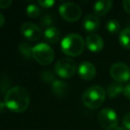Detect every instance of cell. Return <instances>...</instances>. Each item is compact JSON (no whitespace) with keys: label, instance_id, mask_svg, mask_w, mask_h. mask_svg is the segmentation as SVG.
Wrapping results in <instances>:
<instances>
[{"label":"cell","instance_id":"1","mask_svg":"<svg viewBox=\"0 0 130 130\" xmlns=\"http://www.w3.org/2000/svg\"><path fill=\"white\" fill-rule=\"evenodd\" d=\"M30 97L25 87L16 86L10 88L5 96V103L9 110L14 112H23L29 105Z\"/></svg>","mask_w":130,"mask_h":130},{"label":"cell","instance_id":"2","mask_svg":"<svg viewBox=\"0 0 130 130\" xmlns=\"http://www.w3.org/2000/svg\"><path fill=\"white\" fill-rule=\"evenodd\" d=\"M85 42L82 36L76 33H71L65 37L61 41L62 52L70 57L78 56L83 52Z\"/></svg>","mask_w":130,"mask_h":130},{"label":"cell","instance_id":"3","mask_svg":"<svg viewBox=\"0 0 130 130\" xmlns=\"http://www.w3.org/2000/svg\"><path fill=\"white\" fill-rule=\"evenodd\" d=\"M106 91L102 87L95 85L89 87L82 94V102L89 109H98L104 103Z\"/></svg>","mask_w":130,"mask_h":130},{"label":"cell","instance_id":"4","mask_svg":"<svg viewBox=\"0 0 130 130\" xmlns=\"http://www.w3.org/2000/svg\"><path fill=\"white\" fill-rule=\"evenodd\" d=\"M32 55L37 63L43 65H48L54 60V51L48 44L39 43L33 46Z\"/></svg>","mask_w":130,"mask_h":130},{"label":"cell","instance_id":"5","mask_svg":"<svg viewBox=\"0 0 130 130\" xmlns=\"http://www.w3.org/2000/svg\"><path fill=\"white\" fill-rule=\"evenodd\" d=\"M56 74L62 78H70L76 71V63L73 59L68 57L61 58L57 61L54 66Z\"/></svg>","mask_w":130,"mask_h":130},{"label":"cell","instance_id":"6","mask_svg":"<svg viewBox=\"0 0 130 130\" xmlns=\"http://www.w3.org/2000/svg\"><path fill=\"white\" fill-rule=\"evenodd\" d=\"M98 123L105 130H113L118 127L119 118L116 111L111 108H104L98 114Z\"/></svg>","mask_w":130,"mask_h":130},{"label":"cell","instance_id":"7","mask_svg":"<svg viewBox=\"0 0 130 130\" xmlns=\"http://www.w3.org/2000/svg\"><path fill=\"white\" fill-rule=\"evenodd\" d=\"M58 11L62 18L69 22L77 21L82 16L80 7L77 4L73 3V2H67V3L60 5Z\"/></svg>","mask_w":130,"mask_h":130},{"label":"cell","instance_id":"8","mask_svg":"<svg viewBox=\"0 0 130 130\" xmlns=\"http://www.w3.org/2000/svg\"><path fill=\"white\" fill-rule=\"evenodd\" d=\"M110 75L116 82L124 83L129 80L130 69L126 63H116L111 65L110 69Z\"/></svg>","mask_w":130,"mask_h":130},{"label":"cell","instance_id":"9","mask_svg":"<svg viewBox=\"0 0 130 130\" xmlns=\"http://www.w3.org/2000/svg\"><path fill=\"white\" fill-rule=\"evenodd\" d=\"M21 32L25 38L30 41H36L42 36V30L40 27L31 21H26L21 25Z\"/></svg>","mask_w":130,"mask_h":130},{"label":"cell","instance_id":"10","mask_svg":"<svg viewBox=\"0 0 130 130\" xmlns=\"http://www.w3.org/2000/svg\"><path fill=\"white\" fill-rule=\"evenodd\" d=\"M78 74L84 80H92L96 74V67L89 62H82L78 67Z\"/></svg>","mask_w":130,"mask_h":130},{"label":"cell","instance_id":"11","mask_svg":"<svg viewBox=\"0 0 130 130\" xmlns=\"http://www.w3.org/2000/svg\"><path fill=\"white\" fill-rule=\"evenodd\" d=\"M85 44L87 48L93 53H98L104 48V40L98 34H91L88 36Z\"/></svg>","mask_w":130,"mask_h":130},{"label":"cell","instance_id":"12","mask_svg":"<svg viewBox=\"0 0 130 130\" xmlns=\"http://www.w3.org/2000/svg\"><path fill=\"white\" fill-rule=\"evenodd\" d=\"M82 26L85 31L88 32H94L98 30L100 26V21L99 18L96 14H89L85 16L82 22Z\"/></svg>","mask_w":130,"mask_h":130},{"label":"cell","instance_id":"13","mask_svg":"<svg viewBox=\"0 0 130 130\" xmlns=\"http://www.w3.org/2000/svg\"><path fill=\"white\" fill-rule=\"evenodd\" d=\"M112 7V1L111 0H100L95 3L94 5V13L96 16H104Z\"/></svg>","mask_w":130,"mask_h":130},{"label":"cell","instance_id":"14","mask_svg":"<svg viewBox=\"0 0 130 130\" xmlns=\"http://www.w3.org/2000/svg\"><path fill=\"white\" fill-rule=\"evenodd\" d=\"M43 38L48 43L56 44L60 38V32L56 27H47L43 32Z\"/></svg>","mask_w":130,"mask_h":130},{"label":"cell","instance_id":"15","mask_svg":"<svg viewBox=\"0 0 130 130\" xmlns=\"http://www.w3.org/2000/svg\"><path fill=\"white\" fill-rule=\"evenodd\" d=\"M123 90L124 86L122 85V83L115 81L113 83L110 84V86H108L107 89H106V94H108L110 97L114 98L120 96L121 93H123Z\"/></svg>","mask_w":130,"mask_h":130},{"label":"cell","instance_id":"16","mask_svg":"<svg viewBox=\"0 0 130 130\" xmlns=\"http://www.w3.org/2000/svg\"><path fill=\"white\" fill-rule=\"evenodd\" d=\"M52 91L58 96H63L67 92V84L62 80H54L52 82Z\"/></svg>","mask_w":130,"mask_h":130},{"label":"cell","instance_id":"17","mask_svg":"<svg viewBox=\"0 0 130 130\" xmlns=\"http://www.w3.org/2000/svg\"><path fill=\"white\" fill-rule=\"evenodd\" d=\"M119 41L124 48L130 49V29H124L120 32Z\"/></svg>","mask_w":130,"mask_h":130},{"label":"cell","instance_id":"18","mask_svg":"<svg viewBox=\"0 0 130 130\" xmlns=\"http://www.w3.org/2000/svg\"><path fill=\"white\" fill-rule=\"evenodd\" d=\"M32 49L33 47L30 45V44L27 43V42H21L19 45V51L21 54H22L24 57L26 58H30L33 57L32 55Z\"/></svg>","mask_w":130,"mask_h":130},{"label":"cell","instance_id":"19","mask_svg":"<svg viewBox=\"0 0 130 130\" xmlns=\"http://www.w3.org/2000/svg\"><path fill=\"white\" fill-rule=\"evenodd\" d=\"M105 29L108 32L111 34H116L120 31V24L117 20H109L105 24Z\"/></svg>","mask_w":130,"mask_h":130},{"label":"cell","instance_id":"20","mask_svg":"<svg viewBox=\"0 0 130 130\" xmlns=\"http://www.w3.org/2000/svg\"><path fill=\"white\" fill-rule=\"evenodd\" d=\"M26 13L29 17L36 18V17H38V16L42 14V11H41V8H40L37 5H36V4H30V5H28L27 6Z\"/></svg>","mask_w":130,"mask_h":130},{"label":"cell","instance_id":"21","mask_svg":"<svg viewBox=\"0 0 130 130\" xmlns=\"http://www.w3.org/2000/svg\"><path fill=\"white\" fill-rule=\"evenodd\" d=\"M42 78L45 82H53L54 80H56L54 75L52 72H51V70H43V72L42 73Z\"/></svg>","mask_w":130,"mask_h":130},{"label":"cell","instance_id":"22","mask_svg":"<svg viewBox=\"0 0 130 130\" xmlns=\"http://www.w3.org/2000/svg\"><path fill=\"white\" fill-rule=\"evenodd\" d=\"M55 4L54 0H39L38 1V5H41L43 8H50Z\"/></svg>","mask_w":130,"mask_h":130},{"label":"cell","instance_id":"23","mask_svg":"<svg viewBox=\"0 0 130 130\" xmlns=\"http://www.w3.org/2000/svg\"><path fill=\"white\" fill-rule=\"evenodd\" d=\"M123 127L127 130H130V112H127L125 116L123 117Z\"/></svg>","mask_w":130,"mask_h":130},{"label":"cell","instance_id":"24","mask_svg":"<svg viewBox=\"0 0 130 130\" xmlns=\"http://www.w3.org/2000/svg\"><path fill=\"white\" fill-rule=\"evenodd\" d=\"M41 22L43 26H49L52 23V18L50 15H44L42 18Z\"/></svg>","mask_w":130,"mask_h":130},{"label":"cell","instance_id":"25","mask_svg":"<svg viewBox=\"0 0 130 130\" xmlns=\"http://www.w3.org/2000/svg\"><path fill=\"white\" fill-rule=\"evenodd\" d=\"M11 0H0V8H7L12 5Z\"/></svg>","mask_w":130,"mask_h":130},{"label":"cell","instance_id":"26","mask_svg":"<svg viewBox=\"0 0 130 130\" xmlns=\"http://www.w3.org/2000/svg\"><path fill=\"white\" fill-rule=\"evenodd\" d=\"M123 94L126 96L127 98L130 99V83L127 84V85L124 87V90H123Z\"/></svg>","mask_w":130,"mask_h":130},{"label":"cell","instance_id":"27","mask_svg":"<svg viewBox=\"0 0 130 130\" xmlns=\"http://www.w3.org/2000/svg\"><path fill=\"white\" fill-rule=\"evenodd\" d=\"M123 7L127 13L130 14V0H125L123 1Z\"/></svg>","mask_w":130,"mask_h":130},{"label":"cell","instance_id":"28","mask_svg":"<svg viewBox=\"0 0 130 130\" xmlns=\"http://www.w3.org/2000/svg\"><path fill=\"white\" fill-rule=\"evenodd\" d=\"M5 16L3 15L2 13H0V27H2L4 24H5Z\"/></svg>","mask_w":130,"mask_h":130},{"label":"cell","instance_id":"29","mask_svg":"<svg viewBox=\"0 0 130 130\" xmlns=\"http://www.w3.org/2000/svg\"><path fill=\"white\" fill-rule=\"evenodd\" d=\"M5 107H6V105H5V102H0V113L3 112L4 110H5Z\"/></svg>","mask_w":130,"mask_h":130},{"label":"cell","instance_id":"30","mask_svg":"<svg viewBox=\"0 0 130 130\" xmlns=\"http://www.w3.org/2000/svg\"><path fill=\"white\" fill-rule=\"evenodd\" d=\"M114 130H127V129H126L124 127H116Z\"/></svg>","mask_w":130,"mask_h":130}]
</instances>
